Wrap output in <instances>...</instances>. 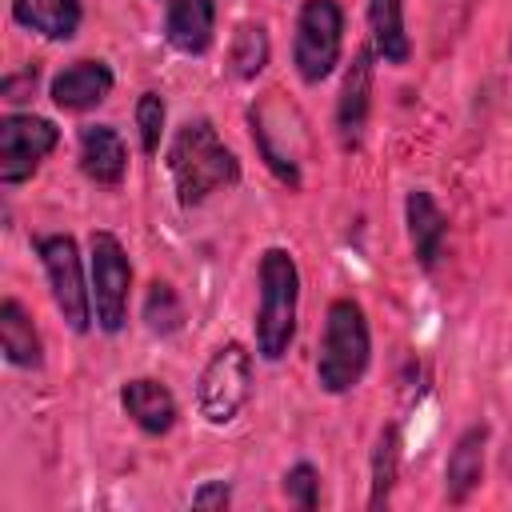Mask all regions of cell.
I'll list each match as a JSON object with an SVG mask.
<instances>
[{"instance_id":"cell-22","label":"cell","mask_w":512,"mask_h":512,"mask_svg":"<svg viewBox=\"0 0 512 512\" xmlns=\"http://www.w3.org/2000/svg\"><path fill=\"white\" fill-rule=\"evenodd\" d=\"M132 116H136V136H140V152L144 156H156L160 152V140H164V120H168V104H164V96L160 92H140L136 96V108H132Z\"/></svg>"},{"instance_id":"cell-10","label":"cell","mask_w":512,"mask_h":512,"mask_svg":"<svg viewBox=\"0 0 512 512\" xmlns=\"http://www.w3.org/2000/svg\"><path fill=\"white\" fill-rule=\"evenodd\" d=\"M116 88V76L104 60H72L48 80V96L60 112H92Z\"/></svg>"},{"instance_id":"cell-8","label":"cell","mask_w":512,"mask_h":512,"mask_svg":"<svg viewBox=\"0 0 512 512\" xmlns=\"http://www.w3.org/2000/svg\"><path fill=\"white\" fill-rule=\"evenodd\" d=\"M60 128L36 112H8L0 116V184L16 188L36 176V168L56 152Z\"/></svg>"},{"instance_id":"cell-24","label":"cell","mask_w":512,"mask_h":512,"mask_svg":"<svg viewBox=\"0 0 512 512\" xmlns=\"http://www.w3.org/2000/svg\"><path fill=\"white\" fill-rule=\"evenodd\" d=\"M36 80H40V68H36V64H28V68H20V72H8L4 84H0V96H4L8 104H24V100L36 92Z\"/></svg>"},{"instance_id":"cell-20","label":"cell","mask_w":512,"mask_h":512,"mask_svg":"<svg viewBox=\"0 0 512 512\" xmlns=\"http://www.w3.org/2000/svg\"><path fill=\"white\" fill-rule=\"evenodd\" d=\"M272 60V40L268 28L260 20H244L236 24L232 40H228V76L232 80H256Z\"/></svg>"},{"instance_id":"cell-16","label":"cell","mask_w":512,"mask_h":512,"mask_svg":"<svg viewBox=\"0 0 512 512\" xmlns=\"http://www.w3.org/2000/svg\"><path fill=\"white\" fill-rule=\"evenodd\" d=\"M12 20L52 44H68L84 24L80 0H12Z\"/></svg>"},{"instance_id":"cell-12","label":"cell","mask_w":512,"mask_h":512,"mask_svg":"<svg viewBox=\"0 0 512 512\" xmlns=\"http://www.w3.org/2000/svg\"><path fill=\"white\" fill-rule=\"evenodd\" d=\"M404 224H408V244L412 256L424 272L436 268V260L444 256V240H448V216L440 212V204L432 200L428 188H412L404 196Z\"/></svg>"},{"instance_id":"cell-19","label":"cell","mask_w":512,"mask_h":512,"mask_svg":"<svg viewBox=\"0 0 512 512\" xmlns=\"http://www.w3.org/2000/svg\"><path fill=\"white\" fill-rule=\"evenodd\" d=\"M396 476H400V424H384L376 432L372 460H368V508L372 512L392 500Z\"/></svg>"},{"instance_id":"cell-17","label":"cell","mask_w":512,"mask_h":512,"mask_svg":"<svg viewBox=\"0 0 512 512\" xmlns=\"http://www.w3.org/2000/svg\"><path fill=\"white\" fill-rule=\"evenodd\" d=\"M0 348H4V360L16 364V368H40L44 364L40 332H36L28 308L16 296L0 300Z\"/></svg>"},{"instance_id":"cell-13","label":"cell","mask_w":512,"mask_h":512,"mask_svg":"<svg viewBox=\"0 0 512 512\" xmlns=\"http://www.w3.org/2000/svg\"><path fill=\"white\" fill-rule=\"evenodd\" d=\"M80 172L92 184L120 188L128 176V144L112 124H84L80 128Z\"/></svg>"},{"instance_id":"cell-1","label":"cell","mask_w":512,"mask_h":512,"mask_svg":"<svg viewBox=\"0 0 512 512\" xmlns=\"http://www.w3.org/2000/svg\"><path fill=\"white\" fill-rule=\"evenodd\" d=\"M164 164H168V176H172L180 208H200L216 192L240 184V160L220 140V132L212 128L208 116L184 120L172 132V140L164 148Z\"/></svg>"},{"instance_id":"cell-25","label":"cell","mask_w":512,"mask_h":512,"mask_svg":"<svg viewBox=\"0 0 512 512\" xmlns=\"http://www.w3.org/2000/svg\"><path fill=\"white\" fill-rule=\"evenodd\" d=\"M232 504V484L228 480H208L192 492V508H228Z\"/></svg>"},{"instance_id":"cell-6","label":"cell","mask_w":512,"mask_h":512,"mask_svg":"<svg viewBox=\"0 0 512 512\" xmlns=\"http://www.w3.org/2000/svg\"><path fill=\"white\" fill-rule=\"evenodd\" d=\"M344 56V8L340 0H300L292 32V64L304 84H324Z\"/></svg>"},{"instance_id":"cell-18","label":"cell","mask_w":512,"mask_h":512,"mask_svg":"<svg viewBox=\"0 0 512 512\" xmlns=\"http://www.w3.org/2000/svg\"><path fill=\"white\" fill-rule=\"evenodd\" d=\"M368 36L376 60L400 68L412 56V40L404 28V0H368Z\"/></svg>"},{"instance_id":"cell-26","label":"cell","mask_w":512,"mask_h":512,"mask_svg":"<svg viewBox=\"0 0 512 512\" xmlns=\"http://www.w3.org/2000/svg\"><path fill=\"white\" fill-rule=\"evenodd\" d=\"M508 56H512V44H508Z\"/></svg>"},{"instance_id":"cell-23","label":"cell","mask_w":512,"mask_h":512,"mask_svg":"<svg viewBox=\"0 0 512 512\" xmlns=\"http://www.w3.org/2000/svg\"><path fill=\"white\" fill-rule=\"evenodd\" d=\"M284 496H288V504H296V508H304V512H312L316 504H320V472H316V464H308V460H296L288 472H284Z\"/></svg>"},{"instance_id":"cell-7","label":"cell","mask_w":512,"mask_h":512,"mask_svg":"<svg viewBox=\"0 0 512 512\" xmlns=\"http://www.w3.org/2000/svg\"><path fill=\"white\" fill-rule=\"evenodd\" d=\"M88 284H92V308L96 328L116 336L128 324V300H132V260L116 232L96 228L88 236Z\"/></svg>"},{"instance_id":"cell-15","label":"cell","mask_w":512,"mask_h":512,"mask_svg":"<svg viewBox=\"0 0 512 512\" xmlns=\"http://www.w3.org/2000/svg\"><path fill=\"white\" fill-rule=\"evenodd\" d=\"M484 452H488V424H468L444 464V496L448 504H464L484 480Z\"/></svg>"},{"instance_id":"cell-14","label":"cell","mask_w":512,"mask_h":512,"mask_svg":"<svg viewBox=\"0 0 512 512\" xmlns=\"http://www.w3.org/2000/svg\"><path fill=\"white\" fill-rule=\"evenodd\" d=\"M164 40L180 56H204L216 40V0H168Z\"/></svg>"},{"instance_id":"cell-21","label":"cell","mask_w":512,"mask_h":512,"mask_svg":"<svg viewBox=\"0 0 512 512\" xmlns=\"http://www.w3.org/2000/svg\"><path fill=\"white\" fill-rule=\"evenodd\" d=\"M144 324L156 336H172L184 328V304L168 280H152L144 292Z\"/></svg>"},{"instance_id":"cell-11","label":"cell","mask_w":512,"mask_h":512,"mask_svg":"<svg viewBox=\"0 0 512 512\" xmlns=\"http://www.w3.org/2000/svg\"><path fill=\"white\" fill-rule=\"evenodd\" d=\"M120 408L144 436H168L180 420V404L172 388L156 376H132L120 384Z\"/></svg>"},{"instance_id":"cell-5","label":"cell","mask_w":512,"mask_h":512,"mask_svg":"<svg viewBox=\"0 0 512 512\" xmlns=\"http://www.w3.org/2000/svg\"><path fill=\"white\" fill-rule=\"evenodd\" d=\"M40 264H44V276H48V288H52V304L56 312L64 316V324L84 336L96 320V308H92V284L84 280V260H80V248L68 232H44L32 240Z\"/></svg>"},{"instance_id":"cell-3","label":"cell","mask_w":512,"mask_h":512,"mask_svg":"<svg viewBox=\"0 0 512 512\" xmlns=\"http://www.w3.org/2000/svg\"><path fill=\"white\" fill-rule=\"evenodd\" d=\"M372 364V328L364 308L352 296H336L324 312L320 352H316V384L328 396L352 392Z\"/></svg>"},{"instance_id":"cell-4","label":"cell","mask_w":512,"mask_h":512,"mask_svg":"<svg viewBox=\"0 0 512 512\" xmlns=\"http://www.w3.org/2000/svg\"><path fill=\"white\" fill-rule=\"evenodd\" d=\"M252 400V352L240 340L220 344L196 380V412L212 428H228Z\"/></svg>"},{"instance_id":"cell-9","label":"cell","mask_w":512,"mask_h":512,"mask_svg":"<svg viewBox=\"0 0 512 512\" xmlns=\"http://www.w3.org/2000/svg\"><path fill=\"white\" fill-rule=\"evenodd\" d=\"M372 44L356 48L352 64L344 68L340 80V96H336V140L340 148H360L364 128H368V112H372Z\"/></svg>"},{"instance_id":"cell-2","label":"cell","mask_w":512,"mask_h":512,"mask_svg":"<svg viewBox=\"0 0 512 512\" xmlns=\"http://www.w3.org/2000/svg\"><path fill=\"white\" fill-rule=\"evenodd\" d=\"M256 284H260V300H256V352L276 364L288 356L292 340H296V320H300V268L296 256L280 244L260 252L256 264Z\"/></svg>"}]
</instances>
